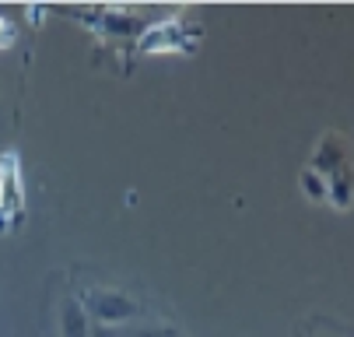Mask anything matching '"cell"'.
I'll use <instances>...</instances> for the list:
<instances>
[{
	"label": "cell",
	"instance_id": "1",
	"mask_svg": "<svg viewBox=\"0 0 354 337\" xmlns=\"http://www.w3.org/2000/svg\"><path fill=\"white\" fill-rule=\"evenodd\" d=\"M77 302L84 306L88 316H95L98 323H106V327L140 313V306L127 292H120V288H88L84 295H77Z\"/></svg>",
	"mask_w": 354,
	"mask_h": 337
},
{
	"label": "cell",
	"instance_id": "2",
	"mask_svg": "<svg viewBox=\"0 0 354 337\" xmlns=\"http://www.w3.org/2000/svg\"><path fill=\"white\" fill-rule=\"evenodd\" d=\"M60 334L64 337H91V316L77 299H67L60 309Z\"/></svg>",
	"mask_w": 354,
	"mask_h": 337
},
{
	"label": "cell",
	"instance_id": "3",
	"mask_svg": "<svg viewBox=\"0 0 354 337\" xmlns=\"http://www.w3.org/2000/svg\"><path fill=\"white\" fill-rule=\"evenodd\" d=\"M298 186L306 190V194L313 197V201H330V186H326V179L313 169V165H306L301 169V176H298Z\"/></svg>",
	"mask_w": 354,
	"mask_h": 337
},
{
	"label": "cell",
	"instance_id": "4",
	"mask_svg": "<svg viewBox=\"0 0 354 337\" xmlns=\"http://www.w3.org/2000/svg\"><path fill=\"white\" fill-rule=\"evenodd\" d=\"M137 337H176L172 327H151V330H140Z\"/></svg>",
	"mask_w": 354,
	"mask_h": 337
},
{
	"label": "cell",
	"instance_id": "5",
	"mask_svg": "<svg viewBox=\"0 0 354 337\" xmlns=\"http://www.w3.org/2000/svg\"><path fill=\"white\" fill-rule=\"evenodd\" d=\"M91 337H116V334H113V327H106V323H95V327H91Z\"/></svg>",
	"mask_w": 354,
	"mask_h": 337
}]
</instances>
